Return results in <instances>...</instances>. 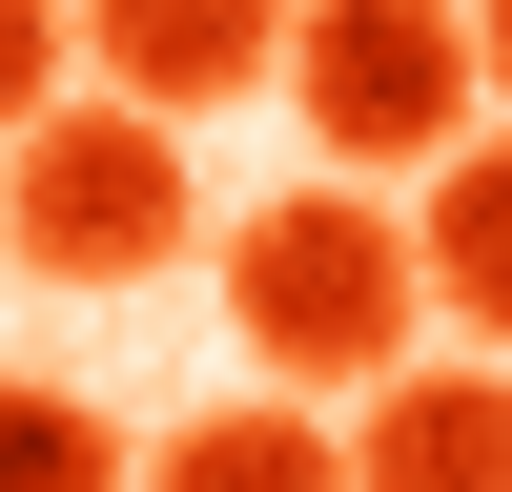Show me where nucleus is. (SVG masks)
I'll use <instances>...</instances> for the list:
<instances>
[{
    "label": "nucleus",
    "mask_w": 512,
    "mask_h": 492,
    "mask_svg": "<svg viewBox=\"0 0 512 492\" xmlns=\"http://www.w3.org/2000/svg\"><path fill=\"white\" fill-rule=\"evenodd\" d=\"M144 492H349V431H328L308 390H267V410H185V431L144 451Z\"/></svg>",
    "instance_id": "423d86ee"
},
{
    "label": "nucleus",
    "mask_w": 512,
    "mask_h": 492,
    "mask_svg": "<svg viewBox=\"0 0 512 492\" xmlns=\"http://www.w3.org/2000/svg\"><path fill=\"white\" fill-rule=\"evenodd\" d=\"M62 62H82V0H0V144L62 103Z\"/></svg>",
    "instance_id": "1a4fd4ad"
},
{
    "label": "nucleus",
    "mask_w": 512,
    "mask_h": 492,
    "mask_svg": "<svg viewBox=\"0 0 512 492\" xmlns=\"http://www.w3.org/2000/svg\"><path fill=\"white\" fill-rule=\"evenodd\" d=\"M226 328L267 390H390L410 328H431V246H410V205H369L349 164L287 205H246L226 226Z\"/></svg>",
    "instance_id": "f257e3e1"
},
{
    "label": "nucleus",
    "mask_w": 512,
    "mask_h": 492,
    "mask_svg": "<svg viewBox=\"0 0 512 492\" xmlns=\"http://www.w3.org/2000/svg\"><path fill=\"white\" fill-rule=\"evenodd\" d=\"M472 62H492V103H512V0H472Z\"/></svg>",
    "instance_id": "9d476101"
},
{
    "label": "nucleus",
    "mask_w": 512,
    "mask_h": 492,
    "mask_svg": "<svg viewBox=\"0 0 512 492\" xmlns=\"http://www.w3.org/2000/svg\"><path fill=\"white\" fill-rule=\"evenodd\" d=\"M0 492H144L123 472V410L62 369H0Z\"/></svg>",
    "instance_id": "6e6552de"
},
{
    "label": "nucleus",
    "mask_w": 512,
    "mask_h": 492,
    "mask_svg": "<svg viewBox=\"0 0 512 492\" xmlns=\"http://www.w3.org/2000/svg\"><path fill=\"white\" fill-rule=\"evenodd\" d=\"M349 492H512V369H390L349 410Z\"/></svg>",
    "instance_id": "39448f33"
},
{
    "label": "nucleus",
    "mask_w": 512,
    "mask_h": 492,
    "mask_svg": "<svg viewBox=\"0 0 512 492\" xmlns=\"http://www.w3.org/2000/svg\"><path fill=\"white\" fill-rule=\"evenodd\" d=\"M287 103H308V144L349 164V185H390V164L472 144L492 62H472L451 0H287Z\"/></svg>",
    "instance_id": "7ed1b4c3"
},
{
    "label": "nucleus",
    "mask_w": 512,
    "mask_h": 492,
    "mask_svg": "<svg viewBox=\"0 0 512 492\" xmlns=\"http://www.w3.org/2000/svg\"><path fill=\"white\" fill-rule=\"evenodd\" d=\"M0 246H21L41 287H144L205 246V185H185V123L123 103V82H82V103H41L21 144H0Z\"/></svg>",
    "instance_id": "f03ea898"
},
{
    "label": "nucleus",
    "mask_w": 512,
    "mask_h": 492,
    "mask_svg": "<svg viewBox=\"0 0 512 492\" xmlns=\"http://www.w3.org/2000/svg\"><path fill=\"white\" fill-rule=\"evenodd\" d=\"M410 246H431V308L472 349H512V144H451L431 205H410Z\"/></svg>",
    "instance_id": "0eeeda50"
},
{
    "label": "nucleus",
    "mask_w": 512,
    "mask_h": 492,
    "mask_svg": "<svg viewBox=\"0 0 512 492\" xmlns=\"http://www.w3.org/2000/svg\"><path fill=\"white\" fill-rule=\"evenodd\" d=\"M82 62H103L123 103L205 123V103H246V82H287V0H82Z\"/></svg>",
    "instance_id": "20e7f679"
}]
</instances>
